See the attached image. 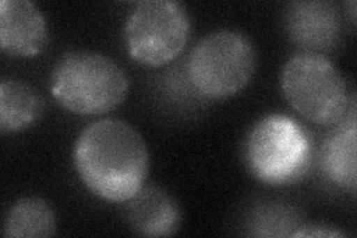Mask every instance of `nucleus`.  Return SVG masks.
<instances>
[{
    "instance_id": "1",
    "label": "nucleus",
    "mask_w": 357,
    "mask_h": 238,
    "mask_svg": "<svg viewBox=\"0 0 357 238\" xmlns=\"http://www.w3.org/2000/svg\"><path fill=\"white\" fill-rule=\"evenodd\" d=\"M77 176L84 185L110 202H127L144 186L149 152L136 128L121 119L88 126L73 149Z\"/></svg>"
},
{
    "instance_id": "2",
    "label": "nucleus",
    "mask_w": 357,
    "mask_h": 238,
    "mask_svg": "<svg viewBox=\"0 0 357 238\" xmlns=\"http://www.w3.org/2000/svg\"><path fill=\"white\" fill-rule=\"evenodd\" d=\"M128 88L126 72L109 57L91 51L66 52L51 75L54 98L77 115H102L116 109Z\"/></svg>"
},
{
    "instance_id": "3",
    "label": "nucleus",
    "mask_w": 357,
    "mask_h": 238,
    "mask_svg": "<svg viewBox=\"0 0 357 238\" xmlns=\"http://www.w3.org/2000/svg\"><path fill=\"white\" fill-rule=\"evenodd\" d=\"M244 163L268 185H287L303 179L312 160V137L294 118L274 113L261 118L245 135Z\"/></svg>"
},
{
    "instance_id": "4",
    "label": "nucleus",
    "mask_w": 357,
    "mask_h": 238,
    "mask_svg": "<svg viewBox=\"0 0 357 238\" xmlns=\"http://www.w3.org/2000/svg\"><path fill=\"white\" fill-rule=\"evenodd\" d=\"M280 84L287 103L317 126H337L354 106L344 76L325 54L303 51L290 57Z\"/></svg>"
},
{
    "instance_id": "5",
    "label": "nucleus",
    "mask_w": 357,
    "mask_h": 238,
    "mask_svg": "<svg viewBox=\"0 0 357 238\" xmlns=\"http://www.w3.org/2000/svg\"><path fill=\"white\" fill-rule=\"evenodd\" d=\"M255 69V45L236 30H218L201 39L186 66L195 91L210 100H225L240 93L250 82Z\"/></svg>"
},
{
    "instance_id": "6",
    "label": "nucleus",
    "mask_w": 357,
    "mask_h": 238,
    "mask_svg": "<svg viewBox=\"0 0 357 238\" xmlns=\"http://www.w3.org/2000/svg\"><path fill=\"white\" fill-rule=\"evenodd\" d=\"M191 21L182 3L144 0L127 18L126 48L132 60L144 66H164L183 51Z\"/></svg>"
},
{
    "instance_id": "7",
    "label": "nucleus",
    "mask_w": 357,
    "mask_h": 238,
    "mask_svg": "<svg viewBox=\"0 0 357 238\" xmlns=\"http://www.w3.org/2000/svg\"><path fill=\"white\" fill-rule=\"evenodd\" d=\"M289 38L307 52H329L341 38V18L331 2L310 0L290 3L284 13Z\"/></svg>"
},
{
    "instance_id": "8",
    "label": "nucleus",
    "mask_w": 357,
    "mask_h": 238,
    "mask_svg": "<svg viewBox=\"0 0 357 238\" xmlns=\"http://www.w3.org/2000/svg\"><path fill=\"white\" fill-rule=\"evenodd\" d=\"M48 26L40 9L29 0L0 2V47L13 57H35L48 43Z\"/></svg>"
},
{
    "instance_id": "9",
    "label": "nucleus",
    "mask_w": 357,
    "mask_h": 238,
    "mask_svg": "<svg viewBox=\"0 0 357 238\" xmlns=\"http://www.w3.org/2000/svg\"><path fill=\"white\" fill-rule=\"evenodd\" d=\"M130 228L143 237L173 235L181 228L182 213L177 201L162 188L143 186L127 201Z\"/></svg>"
},
{
    "instance_id": "10",
    "label": "nucleus",
    "mask_w": 357,
    "mask_h": 238,
    "mask_svg": "<svg viewBox=\"0 0 357 238\" xmlns=\"http://www.w3.org/2000/svg\"><path fill=\"white\" fill-rule=\"evenodd\" d=\"M356 152H357V126L354 106L340 124L326 135L321 146L320 161L323 172L332 182L351 194L356 192Z\"/></svg>"
},
{
    "instance_id": "11",
    "label": "nucleus",
    "mask_w": 357,
    "mask_h": 238,
    "mask_svg": "<svg viewBox=\"0 0 357 238\" xmlns=\"http://www.w3.org/2000/svg\"><path fill=\"white\" fill-rule=\"evenodd\" d=\"M43 113V100L30 84L3 79L0 84V131L17 133L36 124Z\"/></svg>"
},
{
    "instance_id": "12",
    "label": "nucleus",
    "mask_w": 357,
    "mask_h": 238,
    "mask_svg": "<svg viewBox=\"0 0 357 238\" xmlns=\"http://www.w3.org/2000/svg\"><path fill=\"white\" fill-rule=\"evenodd\" d=\"M57 231L55 213L50 204L38 197L18 200L9 209L3 235L8 238H47Z\"/></svg>"
},
{
    "instance_id": "13",
    "label": "nucleus",
    "mask_w": 357,
    "mask_h": 238,
    "mask_svg": "<svg viewBox=\"0 0 357 238\" xmlns=\"http://www.w3.org/2000/svg\"><path fill=\"white\" fill-rule=\"evenodd\" d=\"M345 234L337 230H332L331 226L321 225H305L301 226V230L292 232V237H344Z\"/></svg>"
}]
</instances>
